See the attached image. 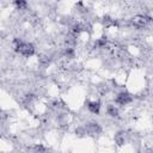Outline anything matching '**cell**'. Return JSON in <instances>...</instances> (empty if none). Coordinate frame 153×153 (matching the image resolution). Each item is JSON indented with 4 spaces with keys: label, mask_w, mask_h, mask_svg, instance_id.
Returning a JSON list of instances; mask_svg holds the SVG:
<instances>
[{
    "label": "cell",
    "mask_w": 153,
    "mask_h": 153,
    "mask_svg": "<svg viewBox=\"0 0 153 153\" xmlns=\"http://www.w3.org/2000/svg\"><path fill=\"white\" fill-rule=\"evenodd\" d=\"M115 102L118 105H127V104H129V103L133 102V96L129 92H121V93L117 94Z\"/></svg>",
    "instance_id": "3"
},
{
    "label": "cell",
    "mask_w": 153,
    "mask_h": 153,
    "mask_svg": "<svg viewBox=\"0 0 153 153\" xmlns=\"http://www.w3.org/2000/svg\"><path fill=\"white\" fill-rule=\"evenodd\" d=\"M13 44H14V49L17 53H19L20 55L23 56H26V57H30L35 54V47L33 44L31 43H26V42H22L20 39L16 38L13 41Z\"/></svg>",
    "instance_id": "1"
},
{
    "label": "cell",
    "mask_w": 153,
    "mask_h": 153,
    "mask_svg": "<svg viewBox=\"0 0 153 153\" xmlns=\"http://www.w3.org/2000/svg\"><path fill=\"white\" fill-rule=\"evenodd\" d=\"M31 153H49V149L43 145H35L31 148Z\"/></svg>",
    "instance_id": "8"
},
{
    "label": "cell",
    "mask_w": 153,
    "mask_h": 153,
    "mask_svg": "<svg viewBox=\"0 0 153 153\" xmlns=\"http://www.w3.org/2000/svg\"><path fill=\"white\" fill-rule=\"evenodd\" d=\"M75 134H76V135H79V136L85 135V134H86L85 127H79V128H76V129H75Z\"/></svg>",
    "instance_id": "13"
},
{
    "label": "cell",
    "mask_w": 153,
    "mask_h": 153,
    "mask_svg": "<svg viewBox=\"0 0 153 153\" xmlns=\"http://www.w3.org/2000/svg\"><path fill=\"white\" fill-rule=\"evenodd\" d=\"M14 5L18 10H25L27 7V2L26 1H23V0H17L14 1Z\"/></svg>",
    "instance_id": "11"
},
{
    "label": "cell",
    "mask_w": 153,
    "mask_h": 153,
    "mask_svg": "<svg viewBox=\"0 0 153 153\" xmlns=\"http://www.w3.org/2000/svg\"><path fill=\"white\" fill-rule=\"evenodd\" d=\"M126 141V133L124 131H118L116 135H115V143L117 146H122Z\"/></svg>",
    "instance_id": "7"
},
{
    "label": "cell",
    "mask_w": 153,
    "mask_h": 153,
    "mask_svg": "<svg viewBox=\"0 0 153 153\" xmlns=\"http://www.w3.org/2000/svg\"><path fill=\"white\" fill-rule=\"evenodd\" d=\"M151 20H152V18L148 17V16H146V14H136V16H134V17L130 19V24H131L134 27H136V29H142V27H145Z\"/></svg>",
    "instance_id": "2"
},
{
    "label": "cell",
    "mask_w": 153,
    "mask_h": 153,
    "mask_svg": "<svg viewBox=\"0 0 153 153\" xmlns=\"http://www.w3.org/2000/svg\"><path fill=\"white\" fill-rule=\"evenodd\" d=\"M103 24H104L106 27H110V26L116 25V22H115L112 18H110L109 16H104V18H103Z\"/></svg>",
    "instance_id": "10"
},
{
    "label": "cell",
    "mask_w": 153,
    "mask_h": 153,
    "mask_svg": "<svg viewBox=\"0 0 153 153\" xmlns=\"http://www.w3.org/2000/svg\"><path fill=\"white\" fill-rule=\"evenodd\" d=\"M87 109L90 110V112L97 115V114H99V111H100V103H99V102H96V100L88 102V103H87Z\"/></svg>",
    "instance_id": "6"
},
{
    "label": "cell",
    "mask_w": 153,
    "mask_h": 153,
    "mask_svg": "<svg viewBox=\"0 0 153 153\" xmlns=\"http://www.w3.org/2000/svg\"><path fill=\"white\" fill-rule=\"evenodd\" d=\"M106 112H108V115L111 116V117H116V116H118V109H117L114 104H109V105H108V108H106Z\"/></svg>",
    "instance_id": "9"
},
{
    "label": "cell",
    "mask_w": 153,
    "mask_h": 153,
    "mask_svg": "<svg viewBox=\"0 0 153 153\" xmlns=\"http://www.w3.org/2000/svg\"><path fill=\"white\" fill-rule=\"evenodd\" d=\"M106 37H100V38H98L97 39V42H96V44H97V47H99V48H104L105 45H106Z\"/></svg>",
    "instance_id": "12"
},
{
    "label": "cell",
    "mask_w": 153,
    "mask_h": 153,
    "mask_svg": "<svg viewBox=\"0 0 153 153\" xmlns=\"http://www.w3.org/2000/svg\"><path fill=\"white\" fill-rule=\"evenodd\" d=\"M76 44V36L73 35L72 32L69 35H67V37L65 38V45H66V49H74Z\"/></svg>",
    "instance_id": "5"
},
{
    "label": "cell",
    "mask_w": 153,
    "mask_h": 153,
    "mask_svg": "<svg viewBox=\"0 0 153 153\" xmlns=\"http://www.w3.org/2000/svg\"><path fill=\"white\" fill-rule=\"evenodd\" d=\"M85 130H86V134L88 135H96L102 131V128L97 122H90L85 126Z\"/></svg>",
    "instance_id": "4"
}]
</instances>
